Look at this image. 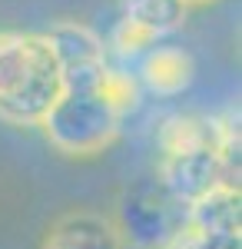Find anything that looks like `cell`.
<instances>
[{
	"mask_svg": "<svg viewBox=\"0 0 242 249\" xmlns=\"http://www.w3.org/2000/svg\"><path fill=\"white\" fill-rule=\"evenodd\" d=\"M120 10H123V20L136 23L156 40L179 30L189 14V7H183L179 0H120Z\"/></svg>",
	"mask_w": 242,
	"mask_h": 249,
	"instance_id": "9",
	"label": "cell"
},
{
	"mask_svg": "<svg viewBox=\"0 0 242 249\" xmlns=\"http://www.w3.org/2000/svg\"><path fill=\"white\" fill-rule=\"evenodd\" d=\"M186 230L192 239V249H242L239 230H192V226H186Z\"/></svg>",
	"mask_w": 242,
	"mask_h": 249,
	"instance_id": "10",
	"label": "cell"
},
{
	"mask_svg": "<svg viewBox=\"0 0 242 249\" xmlns=\"http://www.w3.org/2000/svg\"><path fill=\"white\" fill-rule=\"evenodd\" d=\"M192 60H189L186 50L179 47H153L143 60V80H146L149 90L163 96H176L183 93L189 83H192Z\"/></svg>",
	"mask_w": 242,
	"mask_h": 249,
	"instance_id": "7",
	"label": "cell"
},
{
	"mask_svg": "<svg viewBox=\"0 0 242 249\" xmlns=\"http://www.w3.org/2000/svg\"><path fill=\"white\" fill-rule=\"evenodd\" d=\"M156 37H149L146 30H139L136 23H130V20H120L116 23V30H113V43L123 50V53H136V50H143V47H149Z\"/></svg>",
	"mask_w": 242,
	"mask_h": 249,
	"instance_id": "11",
	"label": "cell"
},
{
	"mask_svg": "<svg viewBox=\"0 0 242 249\" xmlns=\"http://www.w3.org/2000/svg\"><path fill=\"white\" fill-rule=\"evenodd\" d=\"M232 136L225 140H209V143H196V146H183V150H163V163H159V183L166 186L183 206L196 203L199 196L209 190L232 183L229 179V160H232Z\"/></svg>",
	"mask_w": 242,
	"mask_h": 249,
	"instance_id": "3",
	"label": "cell"
},
{
	"mask_svg": "<svg viewBox=\"0 0 242 249\" xmlns=\"http://www.w3.org/2000/svg\"><path fill=\"white\" fill-rule=\"evenodd\" d=\"M60 70L63 90H100L106 77V47L93 27L80 20H56L43 34Z\"/></svg>",
	"mask_w": 242,
	"mask_h": 249,
	"instance_id": "4",
	"label": "cell"
},
{
	"mask_svg": "<svg viewBox=\"0 0 242 249\" xmlns=\"http://www.w3.org/2000/svg\"><path fill=\"white\" fill-rule=\"evenodd\" d=\"M183 7H206V3H216V0H179Z\"/></svg>",
	"mask_w": 242,
	"mask_h": 249,
	"instance_id": "12",
	"label": "cell"
},
{
	"mask_svg": "<svg viewBox=\"0 0 242 249\" xmlns=\"http://www.w3.org/2000/svg\"><path fill=\"white\" fill-rule=\"evenodd\" d=\"M43 249H123V232L100 213L76 210L50 226Z\"/></svg>",
	"mask_w": 242,
	"mask_h": 249,
	"instance_id": "6",
	"label": "cell"
},
{
	"mask_svg": "<svg viewBox=\"0 0 242 249\" xmlns=\"http://www.w3.org/2000/svg\"><path fill=\"white\" fill-rule=\"evenodd\" d=\"M120 123L123 113L106 100L103 90H63L40 126L60 153L96 156L120 136Z\"/></svg>",
	"mask_w": 242,
	"mask_h": 249,
	"instance_id": "2",
	"label": "cell"
},
{
	"mask_svg": "<svg viewBox=\"0 0 242 249\" xmlns=\"http://www.w3.org/2000/svg\"><path fill=\"white\" fill-rule=\"evenodd\" d=\"M186 226L192 230H239V186L223 183L186 206Z\"/></svg>",
	"mask_w": 242,
	"mask_h": 249,
	"instance_id": "8",
	"label": "cell"
},
{
	"mask_svg": "<svg viewBox=\"0 0 242 249\" xmlns=\"http://www.w3.org/2000/svg\"><path fill=\"white\" fill-rule=\"evenodd\" d=\"M63 93L60 70L43 34L0 30V120L40 126Z\"/></svg>",
	"mask_w": 242,
	"mask_h": 249,
	"instance_id": "1",
	"label": "cell"
},
{
	"mask_svg": "<svg viewBox=\"0 0 242 249\" xmlns=\"http://www.w3.org/2000/svg\"><path fill=\"white\" fill-rule=\"evenodd\" d=\"M120 219H123L120 232H126L136 246L159 249L186 223V206L156 179V183H139L123 196Z\"/></svg>",
	"mask_w": 242,
	"mask_h": 249,
	"instance_id": "5",
	"label": "cell"
}]
</instances>
